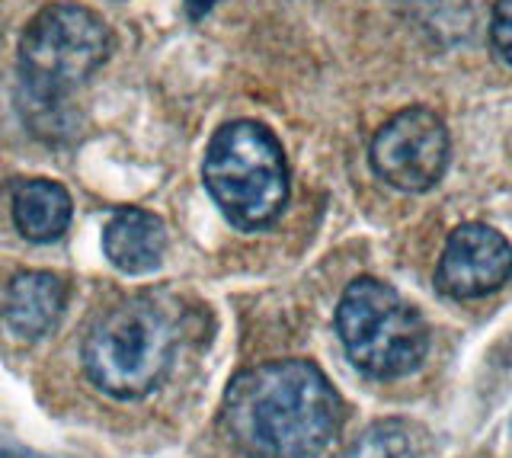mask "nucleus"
<instances>
[{
	"instance_id": "obj_3",
	"label": "nucleus",
	"mask_w": 512,
	"mask_h": 458,
	"mask_svg": "<svg viewBox=\"0 0 512 458\" xmlns=\"http://www.w3.org/2000/svg\"><path fill=\"white\" fill-rule=\"evenodd\" d=\"M202 180L221 215L240 231H260L288 202V164L279 138L263 122L237 119L208 141Z\"/></svg>"
},
{
	"instance_id": "obj_14",
	"label": "nucleus",
	"mask_w": 512,
	"mask_h": 458,
	"mask_svg": "<svg viewBox=\"0 0 512 458\" xmlns=\"http://www.w3.org/2000/svg\"><path fill=\"white\" fill-rule=\"evenodd\" d=\"M0 458H45V455L32 452V449H23V446H10V449L0 452Z\"/></svg>"
},
{
	"instance_id": "obj_4",
	"label": "nucleus",
	"mask_w": 512,
	"mask_h": 458,
	"mask_svg": "<svg viewBox=\"0 0 512 458\" xmlns=\"http://www.w3.org/2000/svg\"><path fill=\"white\" fill-rule=\"evenodd\" d=\"M336 330L352 366L384 382L416 372L429 353L423 314L388 282L372 276L346 286L336 308Z\"/></svg>"
},
{
	"instance_id": "obj_1",
	"label": "nucleus",
	"mask_w": 512,
	"mask_h": 458,
	"mask_svg": "<svg viewBox=\"0 0 512 458\" xmlns=\"http://www.w3.org/2000/svg\"><path fill=\"white\" fill-rule=\"evenodd\" d=\"M221 426L247 458H317L343 426V401L308 359H276L231 378Z\"/></svg>"
},
{
	"instance_id": "obj_13",
	"label": "nucleus",
	"mask_w": 512,
	"mask_h": 458,
	"mask_svg": "<svg viewBox=\"0 0 512 458\" xmlns=\"http://www.w3.org/2000/svg\"><path fill=\"white\" fill-rule=\"evenodd\" d=\"M218 4V0H186V13L189 20H202L208 10H212Z\"/></svg>"
},
{
	"instance_id": "obj_9",
	"label": "nucleus",
	"mask_w": 512,
	"mask_h": 458,
	"mask_svg": "<svg viewBox=\"0 0 512 458\" xmlns=\"http://www.w3.org/2000/svg\"><path fill=\"white\" fill-rule=\"evenodd\" d=\"M103 250L109 263L128 276L154 273L167 250V228L148 209H119L103 231Z\"/></svg>"
},
{
	"instance_id": "obj_11",
	"label": "nucleus",
	"mask_w": 512,
	"mask_h": 458,
	"mask_svg": "<svg viewBox=\"0 0 512 458\" xmlns=\"http://www.w3.org/2000/svg\"><path fill=\"white\" fill-rule=\"evenodd\" d=\"M343 458H420V433L407 420H375L356 436Z\"/></svg>"
},
{
	"instance_id": "obj_12",
	"label": "nucleus",
	"mask_w": 512,
	"mask_h": 458,
	"mask_svg": "<svg viewBox=\"0 0 512 458\" xmlns=\"http://www.w3.org/2000/svg\"><path fill=\"white\" fill-rule=\"evenodd\" d=\"M490 39L493 49L512 68V0H496L490 17Z\"/></svg>"
},
{
	"instance_id": "obj_8",
	"label": "nucleus",
	"mask_w": 512,
	"mask_h": 458,
	"mask_svg": "<svg viewBox=\"0 0 512 458\" xmlns=\"http://www.w3.org/2000/svg\"><path fill=\"white\" fill-rule=\"evenodd\" d=\"M68 305V286L64 279L45 270H29L13 276L4 295V324L16 340H42L52 334Z\"/></svg>"
},
{
	"instance_id": "obj_6",
	"label": "nucleus",
	"mask_w": 512,
	"mask_h": 458,
	"mask_svg": "<svg viewBox=\"0 0 512 458\" xmlns=\"http://www.w3.org/2000/svg\"><path fill=\"white\" fill-rule=\"evenodd\" d=\"M368 157L372 170L388 186L400 193H426L442 180L452 157V141L445 122L432 109L410 106L375 132Z\"/></svg>"
},
{
	"instance_id": "obj_10",
	"label": "nucleus",
	"mask_w": 512,
	"mask_h": 458,
	"mask_svg": "<svg viewBox=\"0 0 512 458\" xmlns=\"http://www.w3.org/2000/svg\"><path fill=\"white\" fill-rule=\"evenodd\" d=\"M10 212H13V225L32 244H48L58 241L71 225L74 205L68 189L55 180H20L13 186V199H10Z\"/></svg>"
},
{
	"instance_id": "obj_2",
	"label": "nucleus",
	"mask_w": 512,
	"mask_h": 458,
	"mask_svg": "<svg viewBox=\"0 0 512 458\" xmlns=\"http://www.w3.org/2000/svg\"><path fill=\"white\" fill-rule=\"evenodd\" d=\"M180 327L160 295H135L109 308L80 346L84 372L109 398L138 401L151 394L173 362Z\"/></svg>"
},
{
	"instance_id": "obj_7",
	"label": "nucleus",
	"mask_w": 512,
	"mask_h": 458,
	"mask_svg": "<svg viewBox=\"0 0 512 458\" xmlns=\"http://www.w3.org/2000/svg\"><path fill=\"white\" fill-rule=\"evenodd\" d=\"M512 276V247L500 231L480 221L458 225L448 234L436 266V289L445 298L471 302L493 295Z\"/></svg>"
},
{
	"instance_id": "obj_5",
	"label": "nucleus",
	"mask_w": 512,
	"mask_h": 458,
	"mask_svg": "<svg viewBox=\"0 0 512 458\" xmlns=\"http://www.w3.org/2000/svg\"><path fill=\"white\" fill-rule=\"evenodd\" d=\"M109 26L80 4H48L20 39V74L36 100L55 103L109 58Z\"/></svg>"
}]
</instances>
